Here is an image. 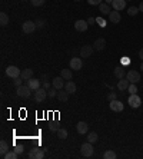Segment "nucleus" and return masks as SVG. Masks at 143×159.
<instances>
[{
	"label": "nucleus",
	"instance_id": "f704fd0d",
	"mask_svg": "<svg viewBox=\"0 0 143 159\" xmlns=\"http://www.w3.org/2000/svg\"><path fill=\"white\" fill-rule=\"evenodd\" d=\"M22 77L19 76V77H16V79H13V85L16 86V88H19V86H22Z\"/></svg>",
	"mask_w": 143,
	"mask_h": 159
},
{
	"label": "nucleus",
	"instance_id": "473e14b6",
	"mask_svg": "<svg viewBox=\"0 0 143 159\" xmlns=\"http://www.w3.org/2000/svg\"><path fill=\"white\" fill-rule=\"evenodd\" d=\"M127 90H129V93H130V95H135V93H136V92H138L136 83H130V85H129V88H127Z\"/></svg>",
	"mask_w": 143,
	"mask_h": 159
},
{
	"label": "nucleus",
	"instance_id": "393cba45",
	"mask_svg": "<svg viewBox=\"0 0 143 159\" xmlns=\"http://www.w3.org/2000/svg\"><path fill=\"white\" fill-rule=\"evenodd\" d=\"M7 152H9V145H7L6 141H2V142H0V155L5 156Z\"/></svg>",
	"mask_w": 143,
	"mask_h": 159
},
{
	"label": "nucleus",
	"instance_id": "c85d7f7f",
	"mask_svg": "<svg viewBox=\"0 0 143 159\" xmlns=\"http://www.w3.org/2000/svg\"><path fill=\"white\" fill-rule=\"evenodd\" d=\"M56 133H57V138H59V139H66L67 138V131L66 129H63V128H60Z\"/></svg>",
	"mask_w": 143,
	"mask_h": 159
},
{
	"label": "nucleus",
	"instance_id": "9b49d317",
	"mask_svg": "<svg viewBox=\"0 0 143 159\" xmlns=\"http://www.w3.org/2000/svg\"><path fill=\"white\" fill-rule=\"evenodd\" d=\"M82 67H83L82 59H79V57H72V60H70V69H75V70H80Z\"/></svg>",
	"mask_w": 143,
	"mask_h": 159
},
{
	"label": "nucleus",
	"instance_id": "ea45409f",
	"mask_svg": "<svg viewBox=\"0 0 143 159\" xmlns=\"http://www.w3.org/2000/svg\"><path fill=\"white\" fill-rule=\"evenodd\" d=\"M89 2V5H92V6H97L102 3V0H87Z\"/></svg>",
	"mask_w": 143,
	"mask_h": 159
},
{
	"label": "nucleus",
	"instance_id": "09e8293b",
	"mask_svg": "<svg viewBox=\"0 0 143 159\" xmlns=\"http://www.w3.org/2000/svg\"><path fill=\"white\" fill-rule=\"evenodd\" d=\"M106 3H107V5H112V3H113V0H106Z\"/></svg>",
	"mask_w": 143,
	"mask_h": 159
},
{
	"label": "nucleus",
	"instance_id": "ddd939ff",
	"mask_svg": "<svg viewBox=\"0 0 143 159\" xmlns=\"http://www.w3.org/2000/svg\"><path fill=\"white\" fill-rule=\"evenodd\" d=\"M65 79L62 76H57V77H55L53 79V83H52V86L55 89H57V90H62V89L65 88V82H63Z\"/></svg>",
	"mask_w": 143,
	"mask_h": 159
},
{
	"label": "nucleus",
	"instance_id": "e433bc0d",
	"mask_svg": "<svg viewBox=\"0 0 143 159\" xmlns=\"http://www.w3.org/2000/svg\"><path fill=\"white\" fill-rule=\"evenodd\" d=\"M13 151H14L17 155H22V154H23V146H22V145H20V146H16V148L13 149Z\"/></svg>",
	"mask_w": 143,
	"mask_h": 159
},
{
	"label": "nucleus",
	"instance_id": "4468645a",
	"mask_svg": "<svg viewBox=\"0 0 143 159\" xmlns=\"http://www.w3.org/2000/svg\"><path fill=\"white\" fill-rule=\"evenodd\" d=\"M106 47V40L103 37H99L96 42L93 43V49L97 50V52H102V50Z\"/></svg>",
	"mask_w": 143,
	"mask_h": 159
},
{
	"label": "nucleus",
	"instance_id": "bb28decb",
	"mask_svg": "<svg viewBox=\"0 0 143 159\" xmlns=\"http://www.w3.org/2000/svg\"><path fill=\"white\" fill-rule=\"evenodd\" d=\"M7 23H9V16L6 15L5 11H2V13H0V24H2V26H6Z\"/></svg>",
	"mask_w": 143,
	"mask_h": 159
},
{
	"label": "nucleus",
	"instance_id": "603ef678",
	"mask_svg": "<svg viewBox=\"0 0 143 159\" xmlns=\"http://www.w3.org/2000/svg\"><path fill=\"white\" fill-rule=\"evenodd\" d=\"M126 2H127V0H126Z\"/></svg>",
	"mask_w": 143,
	"mask_h": 159
},
{
	"label": "nucleus",
	"instance_id": "4c0bfd02",
	"mask_svg": "<svg viewBox=\"0 0 143 159\" xmlns=\"http://www.w3.org/2000/svg\"><path fill=\"white\" fill-rule=\"evenodd\" d=\"M44 24H46V22H44V20H42V19L36 20V26H37V28H43Z\"/></svg>",
	"mask_w": 143,
	"mask_h": 159
},
{
	"label": "nucleus",
	"instance_id": "58836bf2",
	"mask_svg": "<svg viewBox=\"0 0 143 159\" xmlns=\"http://www.w3.org/2000/svg\"><path fill=\"white\" fill-rule=\"evenodd\" d=\"M49 129H50L52 132H57L59 129H60V128L57 126V123H53V125H50V128H49Z\"/></svg>",
	"mask_w": 143,
	"mask_h": 159
},
{
	"label": "nucleus",
	"instance_id": "79ce46f5",
	"mask_svg": "<svg viewBox=\"0 0 143 159\" xmlns=\"http://www.w3.org/2000/svg\"><path fill=\"white\" fill-rule=\"evenodd\" d=\"M43 88L46 89V90H49V89H50V83L49 82H44L43 83Z\"/></svg>",
	"mask_w": 143,
	"mask_h": 159
},
{
	"label": "nucleus",
	"instance_id": "c756f323",
	"mask_svg": "<svg viewBox=\"0 0 143 159\" xmlns=\"http://www.w3.org/2000/svg\"><path fill=\"white\" fill-rule=\"evenodd\" d=\"M138 13H139V7L132 6V7H129V9H127V15H129V16H136Z\"/></svg>",
	"mask_w": 143,
	"mask_h": 159
},
{
	"label": "nucleus",
	"instance_id": "2eb2a0df",
	"mask_svg": "<svg viewBox=\"0 0 143 159\" xmlns=\"http://www.w3.org/2000/svg\"><path fill=\"white\" fill-rule=\"evenodd\" d=\"M112 6H113V10L120 11V10H123V9L126 7V0H113Z\"/></svg>",
	"mask_w": 143,
	"mask_h": 159
},
{
	"label": "nucleus",
	"instance_id": "5701e85b",
	"mask_svg": "<svg viewBox=\"0 0 143 159\" xmlns=\"http://www.w3.org/2000/svg\"><path fill=\"white\" fill-rule=\"evenodd\" d=\"M69 92L67 90H60V92H57V96L56 98L59 99L60 102H67V99H69Z\"/></svg>",
	"mask_w": 143,
	"mask_h": 159
},
{
	"label": "nucleus",
	"instance_id": "412c9836",
	"mask_svg": "<svg viewBox=\"0 0 143 159\" xmlns=\"http://www.w3.org/2000/svg\"><path fill=\"white\" fill-rule=\"evenodd\" d=\"M65 90H67L70 95L76 93V83L72 82V80H69V82H66V85H65Z\"/></svg>",
	"mask_w": 143,
	"mask_h": 159
},
{
	"label": "nucleus",
	"instance_id": "a19ab883",
	"mask_svg": "<svg viewBox=\"0 0 143 159\" xmlns=\"http://www.w3.org/2000/svg\"><path fill=\"white\" fill-rule=\"evenodd\" d=\"M122 63H123V65H129V63H130V60H129L127 57H123V59H122Z\"/></svg>",
	"mask_w": 143,
	"mask_h": 159
},
{
	"label": "nucleus",
	"instance_id": "49530a36",
	"mask_svg": "<svg viewBox=\"0 0 143 159\" xmlns=\"http://www.w3.org/2000/svg\"><path fill=\"white\" fill-rule=\"evenodd\" d=\"M139 57H140V59L143 60V49H140V50H139Z\"/></svg>",
	"mask_w": 143,
	"mask_h": 159
},
{
	"label": "nucleus",
	"instance_id": "423d86ee",
	"mask_svg": "<svg viewBox=\"0 0 143 159\" xmlns=\"http://www.w3.org/2000/svg\"><path fill=\"white\" fill-rule=\"evenodd\" d=\"M126 79L130 83H138V82H140V73L136 70H129L126 73Z\"/></svg>",
	"mask_w": 143,
	"mask_h": 159
},
{
	"label": "nucleus",
	"instance_id": "dca6fc26",
	"mask_svg": "<svg viewBox=\"0 0 143 159\" xmlns=\"http://www.w3.org/2000/svg\"><path fill=\"white\" fill-rule=\"evenodd\" d=\"M76 129L80 135H84V133H87V131H89V125L86 122H77Z\"/></svg>",
	"mask_w": 143,
	"mask_h": 159
},
{
	"label": "nucleus",
	"instance_id": "4be33fe9",
	"mask_svg": "<svg viewBox=\"0 0 143 159\" xmlns=\"http://www.w3.org/2000/svg\"><path fill=\"white\" fill-rule=\"evenodd\" d=\"M113 73H115V76L120 80V79H123V77L126 76V73H125V69L123 67H120V66H117V67H115V70H113Z\"/></svg>",
	"mask_w": 143,
	"mask_h": 159
},
{
	"label": "nucleus",
	"instance_id": "6ab92c4d",
	"mask_svg": "<svg viewBox=\"0 0 143 159\" xmlns=\"http://www.w3.org/2000/svg\"><path fill=\"white\" fill-rule=\"evenodd\" d=\"M20 77H22L23 80H29V79H32V77H33V69H24V70H22Z\"/></svg>",
	"mask_w": 143,
	"mask_h": 159
},
{
	"label": "nucleus",
	"instance_id": "c9c22d12",
	"mask_svg": "<svg viewBox=\"0 0 143 159\" xmlns=\"http://www.w3.org/2000/svg\"><path fill=\"white\" fill-rule=\"evenodd\" d=\"M32 5L34 7H39V6H43L44 5V0H32Z\"/></svg>",
	"mask_w": 143,
	"mask_h": 159
},
{
	"label": "nucleus",
	"instance_id": "7ed1b4c3",
	"mask_svg": "<svg viewBox=\"0 0 143 159\" xmlns=\"http://www.w3.org/2000/svg\"><path fill=\"white\" fill-rule=\"evenodd\" d=\"M36 22H32V20H26V22L22 24V30L23 33H26V34H30V33H33L36 30Z\"/></svg>",
	"mask_w": 143,
	"mask_h": 159
},
{
	"label": "nucleus",
	"instance_id": "3c124183",
	"mask_svg": "<svg viewBox=\"0 0 143 159\" xmlns=\"http://www.w3.org/2000/svg\"><path fill=\"white\" fill-rule=\"evenodd\" d=\"M76 2H79V0H76Z\"/></svg>",
	"mask_w": 143,
	"mask_h": 159
},
{
	"label": "nucleus",
	"instance_id": "7c9ffc66",
	"mask_svg": "<svg viewBox=\"0 0 143 159\" xmlns=\"http://www.w3.org/2000/svg\"><path fill=\"white\" fill-rule=\"evenodd\" d=\"M17 156H19V155H17L14 151H9V152L3 156V158H5V159H17Z\"/></svg>",
	"mask_w": 143,
	"mask_h": 159
},
{
	"label": "nucleus",
	"instance_id": "2f4dec72",
	"mask_svg": "<svg viewBox=\"0 0 143 159\" xmlns=\"http://www.w3.org/2000/svg\"><path fill=\"white\" fill-rule=\"evenodd\" d=\"M103 158H105V159H115L116 154L113 152V151H106L105 154H103Z\"/></svg>",
	"mask_w": 143,
	"mask_h": 159
},
{
	"label": "nucleus",
	"instance_id": "0eeeda50",
	"mask_svg": "<svg viewBox=\"0 0 143 159\" xmlns=\"http://www.w3.org/2000/svg\"><path fill=\"white\" fill-rule=\"evenodd\" d=\"M110 109L113 110V112H122V110L125 109V106H123V103H122L120 100H117V99H113V100H110Z\"/></svg>",
	"mask_w": 143,
	"mask_h": 159
},
{
	"label": "nucleus",
	"instance_id": "b1692460",
	"mask_svg": "<svg viewBox=\"0 0 143 159\" xmlns=\"http://www.w3.org/2000/svg\"><path fill=\"white\" fill-rule=\"evenodd\" d=\"M60 76L63 77V79H66V80H70L72 77H73V73H72L70 69H62Z\"/></svg>",
	"mask_w": 143,
	"mask_h": 159
},
{
	"label": "nucleus",
	"instance_id": "aec40b11",
	"mask_svg": "<svg viewBox=\"0 0 143 159\" xmlns=\"http://www.w3.org/2000/svg\"><path fill=\"white\" fill-rule=\"evenodd\" d=\"M129 85H130V82H129L127 79H125V77H123V79H120V80H119V83H117V89H119V90H122V92H123V90H127Z\"/></svg>",
	"mask_w": 143,
	"mask_h": 159
},
{
	"label": "nucleus",
	"instance_id": "a211bd4d",
	"mask_svg": "<svg viewBox=\"0 0 143 159\" xmlns=\"http://www.w3.org/2000/svg\"><path fill=\"white\" fill-rule=\"evenodd\" d=\"M109 19H110V22L112 23H119L120 22V19H122V16H120V13H119L117 10H113V11H110Z\"/></svg>",
	"mask_w": 143,
	"mask_h": 159
},
{
	"label": "nucleus",
	"instance_id": "1a4fd4ad",
	"mask_svg": "<svg viewBox=\"0 0 143 159\" xmlns=\"http://www.w3.org/2000/svg\"><path fill=\"white\" fill-rule=\"evenodd\" d=\"M29 156H30L32 159H43L44 158V151H42V149H39V148H33L32 151H30Z\"/></svg>",
	"mask_w": 143,
	"mask_h": 159
},
{
	"label": "nucleus",
	"instance_id": "a18cd8bd",
	"mask_svg": "<svg viewBox=\"0 0 143 159\" xmlns=\"http://www.w3.org/2000/svg\"><path fill=\"white\" fill-rule=\"evenodd\" d=\"M96 22L99 23V24H102V26H105V20L103 19H96Z\"/></svg>",
	"mask_w": 143,
	"mask_h": 159
},
{
	"label": "nucleus",
	"instance_id": "f257e3e1",
	"mask_svg": "<svg viewBox=\"0 0 143 159\" xmlns=\"http://www.w3.org/2000/svg\"><path fill=\"white\" fill-rule=\"evenodd\" d=\"M80 152H82L83 156H86V158H90L94 152V148H93V143L90 142H86L83 143L82 146H80Z\"/></svg>",
	"mask_w": 143,
	"mask_h": 159
},
{
	"label": "nucleus",
	"instance_id": "8fccbe9b",
	"mask_svg": "<svg viewBox=\"0 0 143 159\" xmlns=\"http://www.w3.org/2000/svg\"><path fill=\"white\" fill-rule=\"evenodd\" d=\"M140 69H142V70H143V63H142V66H140Z\"/></svg>",
	"mask_w": 143,
	"mask_h": 159
},
{
	"label": "nucleus",
	"instance_id": "cd10ccee",
	"mask_svg": "<svg viewBox=\"0 0 143 159\" xmlns=\"http://www.w3.org/2000/svg\"><path fill=\"white\" fill-rule=\"evenodd\" d=\"M97 139H99V136H97V133H96V132H90V133H89L87 142L94 143V142H97Z\"/></svg>",
	"mask_w": 143,
	"mask_h": 159
},
{
	"label": "nucleus",
	"instance_id": "c03bdc74",
	"mask_svg": "<svg viewBox=\"0 0 143 159\" xmlns=\"http://www.w3.org/2000/svg\"><path fill=\"white\" fill-rule=\"evenodd\" d=\"M109 100H113V99H116V93H109Z\"/></svg>",
	"mask_w": 143,
	"mask_h": 159
},
{
	"label": "nucleus",
	"instance_id": "9d476101",
	"mask_svg": "<svg viewBox=\"0 0 143 159\" xmlns=\"http://www.w3.org/2000/svg\"><path fill=\"white\" fill-rule=\"evenodd\" d=\"M93 46H90V44H86V46H83L82 49H80V56L82 57H90L92 53H93Z\"/></svg>",
	"mask_w": 143,
	"mask_h": 159
},
{
	"label": "nucleus",
	"instance_id": "f8f14e48",
	"mask_svg": "<svg viewBox=\"0 0 143 159\" xmlns=\"http://www.w3.org/2000/svg\"><path fill=\"white\" fill-rule=\"evenodd\" d=\"M87 26H89V23L86 20H76V23H75V29H76L77 32H86Z\"/></svg>",
	"mask_w": 143,
	"mask_h": 159
},
{
	"label": "nucleus",
	"instance_id": "f03ea898",
	"mask_svg": "<svg viewBox=\"0 0 143 159\" xmlns=\"http://www.w3.org/2000/svg\"><path fill=\"white\" fill-rule=\"evenodd\" d=\"M30 95H32V89L29 88L27 85H22V86L17 88V96H20L23 99H27L30 98Z\"/></svg>",
	"mask_w": 143,
	"mask_h": 159
},
{
	"label": "nucleus",
	"instance_id": "a878e982",
	"mask_svg": "<svg viewBox=\"0 0 143 159\" xmlns=\"http://www.w3.org/2000/svg\"><path fill=\"white\" fill-rule=\"evenodd\" d=\"M99 7H100V13L102 15H110V11H112L107 3H100Z\"/></svg>",
	"mask_w": 143,
	"mask_h": 159
},
{
	"label": "nucleus",
	"instance_id": "39448f33",
	"mask_svg": "<svg viewBox=\"0 0 143 159\" xmlns=\"http://www.w3.org/2000/svg\"><path fill=\"white\" fill-rule=\"evenodd\" d=\"M20 69L19 67H16V66H7L6 67V75L9 77H11V79H16V77L20 76Z\"/></svg>",
	"mask_w": 143,
	"mask_h": 159
},
{
	"label": "nucleus",
	"instance_id": "72a5a7b5",
	"mask_svg": "<svg viewBox=\"0 0 143 159\" xmlns=\"http://www.w3.org/2000/svg\"><path fill=\"white\" fill-rule=\"evenodd\" d=\"M57 89H55V88H52V89H49L47 90V96L49 98H55V96H57V92H56Z\"/></svg>",
	"mask_w": 143,
	"mask_h": 159
},
{
	"label": "nucleus",
	"instance_id": "f3484780",
	"mask_svg": "<svg viewBox=\"0 0 143 159\" xmlns=\"http://www.w3.org/2000/svg\"><path fill=\"white\" fill-rule=\"evenodd\" d=\"M27 86L32 90H36V89L40 88V80L39 79H34V77H32V79H29L27 80Z\"/></svg>",
	"mask_w": 143,
	"mask_h": 159
},
{
	"label": "nucleus",
	"instance_id": "20e7f679",
	"mask_svg": "<svg viewBox=\"0 0 143 159\" xmlns=\"http://www.w3.org/2000/svg\"><path fill=\"white\" fill-rule=\"evenodd\" d=\"M46 98H47V90H46L44 88H42V86H40L39 89H36V90H34V100H36V102H39V103H40V102H43Z\"/></svg>",
	"mask_w": 143,
	"mask_h": 159
},
{
	"label": "nucleus",
	"instance_id": "de8ad7c7",
	"mask_svg": "<svg viewBox=\"0 0 143 159\" xmlns=\"http://www.w3.org/2000/svg\"><path fill=\"white\" fill-rule=\"evenodd\" d=\"M139 11H143V2L139 5Z\"/></svg>",
	"mask_w": 143,
	"mask_h": 159
},
{
	"label": "nucleus",
	"instance_id": "37998d69",
	"mask_svg": "<svg viewBox=\"0 0 143 159\" xmlns=\"http://www.w3.org/2000/svg\"><path fill=\"white\" fill-rule=\"evenodd\" d=\"M94 22H96V19H94V17H89V20H87L89 24H93Z\"/></svg>",
	"mask_w": 143,
	"mask_h": 159
},
{
	"label": "nucleus",
	"instance_id": "6e6552de",
	"mask_svg": "<svg viewBox=\"0 0 143 159\" xmlns=\"http://www.w3.org/2000/svg\"><path fill=\"white\" fill-rule=\"evenodd\" d=\"M127 102H129V105H130L132 108H139V106L142 105V99L135 93V95H130V96H129V100H127Z\"/></svg>",
	"mask_w": 143,
	"mask_h": 159
}]
</instances>
